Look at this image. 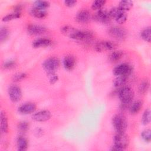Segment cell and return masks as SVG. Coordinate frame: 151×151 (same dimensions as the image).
Instances as JSON below:
<instances>
[{
    "mask_svg": "<svg viewBox=\"0 0 151 151\" xmlns=\"http://www.w3.org/2000/svg\"><path fill=\"white\" fill-rule=\"evenodd\" d=\"M111 18H115L116 21L119 24H123L127 20V14L124 11L120 10L118 7L113 8L109 12Z\"/></svg>",
    "mask_w": 151,
    "mask_h": 151,
    "instance_id": "obj_5",
    "label": "cell"
},
{
    "mask_svg": "<svg viewBox=\"0 0 151 151\" xmlns=\"http://www.w3.org/2000/svg\"><path fill=\"white\" fill-rule=\"evenodd\" d=\"M15 65V62L13 60H9L5 62L3 64V67L6 69H10L14 67Z\"/></svg>",
    "mask_w": 151,
    "mask_h": 151,
    "instance_id": "obj_36",
    "label": "cell"
},
{
    "mask_svg": "<svg viewBox=\"0 0 151 151\" xmlns=\"http://www.w3.org/2000/svg\"><path fill=\"white\" fill-rule=\"evenodd\" d=\"M133 5V2L130 0H125V1H121L119 4L118 8L123 11L126 12V11L130 10Z\"/></svg>",
    "mask_w": 151,
    "mask_h": 151,
    "instance_id": "obj_22",
    "label": "cell"
},
{
    "mask_svg": "<svg viewBox=\"0 0 151 151\" xmlns=\"http://www.w3.org/2000/svg\"><path fill=\"white\" fill-rule=\"evenodd\" d=\"M51 113L47 110H41L32 116V119L36 122H45L50 119Z\"/></svg>",
    "mask_w": 151,
    "mask_h": 151,
    "instance_id": "obj_11",
    "label": "cell"
},
{
    "mask_svg": "<svg viewBox=\"0 0 151 151\" xmlns=\"http://www.w3.org/2000/svg\"><path fill=\"white\" fill-rule=\"evenodd\" d=\"M36 109V106L34 103H28L22 104L18 108V111L23 114H28L33 113Z\"/></svg>",
    "mask_w": 151,
    "mask_h": 151,
    "instance_id": "obj_14",
    "label": "cell"
},
{
    "mask_svg": "<svg viewBox=\"0 0 151 151\" xmlns=\"http://www.w3.org/2000/svg\"><path fill=\"white\" fill-rule=\"evenodd\" d=\"M149 88V81H147V80L143 81L139 85V92L141 94H145L148 91Z\"/></svg>",
    "mask_w": 151,
    "mask_h": 151,
    "instance_id": "obj_29",
    "label": "cell"
},
{
    "mask_svg": "<svg viewBox=\"0 0 151 151\" xmlns=\"http://www.w3.org/2000/svg\"><path fill=\"white\" fill-rule=\"evenodd\" d=\"M150 122V110L146 109L143 114L142 117V123L144 125H147Z\"/></svg>",
    "mask_w": 151,
    "mask_h": 151,
    "instance_id": "obj_28",
    "label": "cell"
},
{
    "mask_svg": "<svg viewBox=\"0 0 151 151\" xmlns=\"http://www.w3.org/2000/svg\"><path fill=\"white\" fill-rule=\"evenodd\" d=\"M123 55L122 51L117 50L113 51L109 56V59L111 62H117L120 60Z\"/></svg>",
    "mask_w": 151,
    "mask_h": 151,
    "instance_id": "obj_23",
    "label": "cell"
},
{
    "mask_svg": "<svg viewBox=\"0 0 151 151\" xmlns=\"http://www.w3.org/2000/svg\"><path fill=\"white\" fill-rule=\"evenodd\" d=\"M127 78L128 77L127 76H117V77L114 80V86L116 87L123 86L127 82Z\"/></svg>",
    "mask_w": 151,
    "mask_h": 151,
    "instance_id": "obj_26",
    "label": "cell"
},
{
    "mask_svg": "<svg viewBox=\"0 0 151 151\" xmlns=\"http://www.w3.org/2000/svg\"><path fill=\"white\" fill-rule=\"evenodd\" d=\"M77 3L76 1L74 0H68V1H64V4L65 6H68V7H72L76 5Z\"/></svg>",
    "mask_w": 151,
    "mask_h": 151,
    "instance_id": "obj_38",
    "label": "cell"
},
{
    "mask_svg": "<svg viewBox=\"0 0 151 151\" xmlns=\"http://www.w3.org/2000/svg\"><path fill=\"white\" fill-rule=\"evenodd\" d=\"M76 64V60L72 55H67L63 60V65L68 70H72Z\"/></svg>",
    "mask_w": 151,
    "mask_h": 151,
    "instance_id": "obj_19",
    "label": "cell"
},
{
    "mask_svg": "<svg viewBox=\"0 0 151 151\" xmlns=\"http://www.w3.org/2000/svg\"><path fill=\"white\" fill-rule=\"evenodd\" d=\"M42 65L47 73L55 72L60 65V61L57 58L51 57L45 60Z\"/></svg>",
    "mask_w": 151,
    "mask_h": 151,
    "instance_id": "obj_4",
    "label": "cell"
},
{
    "mask_svg": "<svg viewBox=\"0 0 151 151\" xmlns=\"http://www.w3.org/2000/svg\"><path fill=\"white\" fill-rule=\"evenodd\" d=\"M109 35L117 40H123L126 36V30L121 27H113L109 29L108 30Z\"/></svg>",
    "mask_w": 151,
    "mask_h": 151,
    "instance_id": "obj_7",
    "label": "cell"
},
{
    "mask_svg": "<svg viewBox=\"0 0 151 151\" xmlns=\"http://www.w3.org/2000/svg\"><path fill=\"white\" fill-rule=\"evenodd\" d=\"M118 96L122 103L130 105L134 97V92L131 88L126 86L119 90Z\"/></svg>",
    "mask_w": 151,
    "mask_h": 151,
    "instance_id": "obj_3",
    "label": "cell"
},
{
    "mask_svg": "<svg viewBox=\"0 0 151 151\" xmlns=\"http://www.w3.org/2000/svg\"><path fill=\"white\" fill-rule=\"evenodd\" d=\"M106 3V1L104 0H97L93 2L91 5V8L94 10H99L102 8L104 5Z\"/></svg>",
    "mask_w": 151,
    "mask_h": 151,
    "instance_id": "obj_31",
    "label": "cell"
},
{
    "mask_svg": "<svg viewBox=\"0 0 151 151\" xmlns=\"http://www.w3.org/2000/svg\"><path fill=\"white\" fill-rule=\"evenodd\" d=\"M9 35L8 29L5 27H1L0 29V41L1 42L5 41Z\"/></svg>",
    "mask_w": 151,
    "mask_h": 151,
    "instance_id": "obj_27",
    "label": "cell"
},
{
    "mask_svg": "<svg viewBox=\"0 0 151 151\" xmlns=\"http://www.w3.org/2000/svg\"><path fill=\"white\" fill-rule=\"evenodd\" d=\"M113 127L117 133H124L127 126L126 118L122 114H116L112 119Z\"/></svg>",
    "mask_w": 151,
    "mask_h": 151,
    "instance_id": "obj_2",
    "label": "cell"
},
{
    "mask_svg": "<svg viewBox=\"0 0 151 151\" xmlns=\"http://www.w3.org/2000/svg\"><path fill=\"white\" fill-rule=\"evenodd\" d=\"M132 67L126 63H123L116 66L113 70V74L116 76L129 77L132 73Z\"/></svg>",
    "mask_w": 151,
    "mask_h": 151,
    "instance_id": "obj_6",
    "label": "cell"
},
{
    "mask_svg": "<svg viewBox=\"0 0 151 151\" xmlns=\"http://www.w3.org/2000/svg\"><path fill=\"white\" fill-rule=\"evenodd\" d=\"M26 77H27L26 74H25V73H19V74H15L14 76V81H21V80L24 79Z\"/></svg>",
    "mask_w": 151,
    "mask_h": 151,
    "instance_id": "obj_37",
    "label": "cell"
},
{
    "mask_svg": "<svg viewBox=\"0 0 151 151\" xmlns=\"http://www.w3.org/2000/svg\"><path fill=\"white\" fill-rule=\"evenodd\" d=\"M141 37L145 41L150 42V27H148L144 29L141 32Z\"/></svg>",
    "mask_w": 151,
    "mask_h": 151,
    "instance_id": "obj_30",
    "label": "cell"
},
{
    "mask_svg": "<svg viewBox=\"0 0 151 151\" xmlns=\"http://www.w3.org/2000/svg\"><path fill=\"white\" fill-rule=\"evenodd\" d=\"M61 32L65 36L68 37L70 38L74 39L76 34L78 31V29H76L73 27L65 25L61 28Z\"/></svg>",
    "mask_w": 151,
    "mask_h": 151,
    "instance_id": "obj_16",
    "label": "cell"
},
{
    "mask_svg": "<svg viewBox=\"0 0 151 151\" xmlns=\"http://www.w3.org/2000/svg\"><path fill=\"white\" fill-rule=\"evenodd\" d=\"M21 15V12H14L10 14H8L6 15H5L2 19V21L4 22H7V21H9L15 19H17L20 18Z\"/></svg>",
    "mask_w": 151,
    "mask_h": 151,
    "instance_id": "obj_25",
    "label": "cell"
},
{
    "mask_svg": "<svg viewBox=\"0 0 151 151\" xmlns=\"http://www.w3.org/2000/svg\"><path fill=\"white\" fill-rule=\"evenodd\" d=\"M31 14L37 18H44L46 17L47 13L45 9L38 8L36 6L33 7L31 10Z\"/></svg>",
    "mask_w": 151,
    "mask_h": 151,
    "instance_id": "obj_20",
    "label": "cell"
},
{
    "mask_svg": "<svg viewBox=\"0 0 151 151\" xmlns=\"http://www.w3.org/2000/svg\"><path fill=\"white\" fill-rule=\"evenodd\" d=\"M34 6L45 9V8L50 6V2L46 1H37L34 2Z\"/></svg>",
    "mask_w": 151,
    "mask_h": 151,
    "instance_id": "obj_33",
    "label": "cell"
},
{
    "mask_svg": "<svg viewBox=\"0 0 151 151\" xmlns=\"http://www.w3.org/2000/svg\"><path fill=\"white\" fill-rule=\"evenodd\" d=\"M114 145L112 146L111 150H122L126 149L129 143L128 136L124 133H117L114 136Z\"/></svg>",
    "mask_w": 151,
    "mask_h": 151,
    "instance_id": "obj_1",
    "label": "cell"
},
{
    "mask_svg": "<svg viewBox=\"0 0 151 151\" xmlns=\"http://www.w3.org/2000/svg\"><path fill=\"white\" fill-rule=\"evenodd\" d=\"M17 149L19 151L26 150L28 148V141L24 136H20L17 140Z\"/></svg>",
    "mask_w": 151,
    "mask_h": 151,
    "instance_id": "obj_21",
    "label": "cell"
},
{
    "mask_svg": "<svg viewBox=\"0 0 151 151\" xmlns=\"http://www.w3.org/2000/svg\"><path fill=\"white\" fill-rule=\"evenodd\" d=\"M93 34L92 32L87 31H79L78 30L76 34L74 40H81V41H88L93 38Z\"/></svg>",
    "mask_w": 151,
    "mask_h": 151,
    "instance_id": "obj_15",
    "label": "cell"
},
{
    "mask_svg": "<svg viewBox=\"0 0 151 151\" xmlns=\"http://www.w3.org/2000/svg\"><path fill=\"white\" fill-rule=\"evenodd\" d=\"M49 80L51 84H54L58 80V76L55 74V72L52 73H47Z\"/></svg>",
    "mask_w": 151,
    "mask_h": 151,
    "instance_id": "obj_35",
    "label": "cell"
},
{
    "mask_svg": "<svg viewBox=\"0 0 151 151\" xmlns=\"http://www.w3.org/2000/svg\"><path fill=\"white\" fill-rule=\"evenodd\" d=\"M141 137L142 138L147 142H149L151 139V136H150V129H146L143 130L141 133Z\"/></svg>",
    "mask_w": 151,
    "mask_h": 151,
    "instance_id": "obj_34",
    "label": "cell"
},
{
    "mask_svg": "<svg viewBox=\"0 0 151 151\" xmlns=\"http://www.w3.org/2000/svg\"><path fill=\"white\" fill-rule=\"evenodd\" d=\"M116 48V45L110 41H102L97 42L95 45V50L98 52L111 51Z\"/></svg>",
    "mask_w": 151,
    "mask_h": 151,
    "instance_id": "obj_9",
    "label": "cell"
},
{
    "mask_svg": "<svg viewBox=\"0 0 151 151\" xmlns=\"http://www.w3.org/2000/svg\"><path fill=\"white\" fill-rule=\"evenodd\" d=\"M76 19L78 22L87 23L91 19V14L86 9H82L77 14Z\"/></svg>",
    "mask_w": 151,
    "mask_h": 151,
    "instance_id": "obj_13",
    "label": "cell"
},
{
    "mask_svg": "<svg viewBox=\"0 0 151 151\" xmlns=\"http://www.w3.org/2000/svg\"><path fill=\"white\" fill-rule=\"evenodd\" d=\"M9 97L13 102H18L22 98V91L21 88L16 86H11L8 89Z\"/></svg>",
    "mask_w": 151,
    "mask_h": 151,
    "instance_id": "obj_8",
    "label": "cell"
},
{
    "mask_svg": "<svg viewBox=\"0 0 151 151\" xmlns=\"http://www.w3.org/2000/svg\"><path fill=\"white\" fill-rule=\"evenodd\" d=\"M0 120H1V130L2 133H6L8 131V119L5 113L3 111H1Z\"/></svg>",
    "mask_w": 151,
    "mask_h": 151,
    "instance_id": "obj_18",
    "label": "cell"
},
{
    "mask_svg": "<svg viewBox=\"0 0 151 151\" xmlns=\"http://www.w3.org/2000/svg\"><path fill=\"white\" fill-rule=\"evenodd\" d=\"M94 18V19L97 21L106 24L110 21L111 17L110 16L108 11H107L106 9L101 8L98 10L97 13L95 14Z\"/></svg>",
    "mask_w": 151,
    "mask_h": 151,
    "instance_id": "obj_10",
    "label": "cell"
},
{
    "mask_svg": "<svg viewBox=\"0 0 151 151\" xmlns=\"http://www.w3.org/2000/svg\"><path fill=\"white\" fill-rule=\"evenodd\" d=\"M17 127H18V130L19 132L24 133V132H26L28 130L29 124L27 122L22 121V122H21L18 123Z\"/></svg>",
    "mask_w": 151,
    "mask_h": 151,
    "instance_id": "obj_32",
    "label": "cell"
},
{
    "mask_svg": "<svg viewBox=\"0 0 151 151\" xmlns=\"http://www.w3.org/2000/svg\"><path fill=\"white\" fill-rule=\"evenodd\" d=\"M51 41L48 38H38L32 42V47L34 48L46 47L50 45Z\"/></svg>",
    "mask_w": 151,
    "mask_h": 151,
    "instance_id": "obj_17",
    "label": "cell"
},
{
    "mask_svg": "<svg viewBox=\"0 0 151 151\" xmlns=\"http://www.w3.org/2000/svg\"><path fill=\"white\" fill-rule=\"evenodd\" d=\"M142 102L140 100L136 101L133 103L129 107L130 112L132 114H136L137 113L142 107Z\"/></svg>",
    "mask_w": 151,
    "mask_h": 151,
    "instance_id": "obj_24",
    "label": "cell"
},
{
    "mask_svg": "<svg viewBox=\"0 0 151 151\" xmlns=\"http://www.w3.org/2000/svg\"><path fill=\"white\" fill-rule=\"evenodd\" d=\"M27 31L31 35H40L45 33L47 31V29L41 25L31 24L27 27Z\"/></svg>",
    "mask_w": 151,
    "mask_h": 151,
    "instance_id": "obj_12",
    "label": "cell"
}]
</instances>
